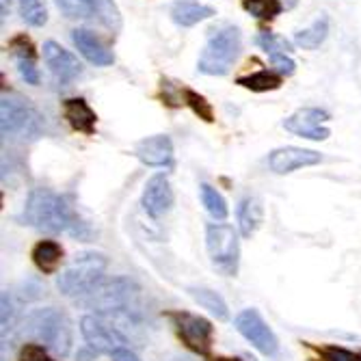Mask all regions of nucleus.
<instances>
[{"mask_svg":"<svg viewBox=\"0 0 361 361\" xmlns=\"http://www.w3.org/2000/svg\"><path fill=\"white\" fill-rule=\"evenodd\" d=\"M61 259H63V249L54 240H42L35 245V249H32V262H35V267L46 275H50L59 269Z\"/></svg>","mask_w":361,"mask_h":361,"instance_id":"obj_22","label":"nucleus"},{"mask_svg":"<svg viewBox=\"0 0 361 361\" xmlns=\"http://www.w3.org/2000/svg\"><path fill=\"white\" fill-rule=\"evenodd\" d=\"M111 357H113V361H141L130 348H119V350H115Z\"/></svg>","mask_w":361,"mask_h":361,"instance_id":"obj_35","label":"nucleus"},{"mask_svg":"<svg viewBox=\"0 0 361 361\" xmlns=\"http://www.w3.org/2000/svg\"><path fill=\"white\" fill-rule=\"evenodd\" d=\"M135 156L147 167H171L173 143L167 135H156L135 145Z\"/></svg>","mask_w":361,"mask_h":361,"instance_id":"obj_16","label":"nucleus"},{"mask_svg":"<svg viewBox=\"0 0 361 361\" xmlns=\"http://www.w3.org/2000/svg\"><path fill=\"white\" fill-rule=\"evenodd\" d=\"M255 44L262 48V50H267L269 54H275V52H290V44L283 39V37H277L273 35V32H262V35L255 37Z\"/></svg>","mask_w":361,"mask_h":361,"instance_id":"obj_30","label":"nucleus"},{"mask_svg":"<svg viewBox=\"0 0 361 361\" xmlns=\"http://www.w3.org/2000/svg\"><path fill=\"white\" fill-rule=\"evenodd\" d=\"M9 50L13 54V61L18 65V72L22 80L28 85H39V70L35 61V48H32L30 39L26 35H18L9 42Z\"/></svg>","mask_w":361,"mask_h":361,"instance_id":"obj_18","label":"nucleus"},{"mask_svg":"<svg viewBox=\"0 0 361 361\" xmlns=\"http://www.w3.org/2000/svg\"><path fill=\"white\" fill-rule=\"evenodd\" d=\"M63 115L70 121V126L82 135H93L95 133V121L97 115L93 109L82 100V97H70L63 102Z\"/></svg>","mask_w":361,"mask_h":361,"instance_id":"obj_19","label":"nucleus"},{"mask_svg":"<svg viewBox=\"0 0 361 361\" xmlns=\"http://www.w3.org/2000/svg\"><path fill=\"white\" fill-rule=\"evenodd\" d=\"M44 59L48 63L50 72L61 82H72L74 78H78L82 74V65L78 63V59L56 42L44 44Z\"/></svg>","mask_w":361,"mask_h":361,"instance_id":"obj_15","label":"nucleus"},{"mask_svg":"<svg viewBox=\"0 0 361 361\" xmlns=\"http://www.w3.org/2000/svg\"><path fill=\"white\" fill-rule=\"evenodd\" d=\"M188 294L192 297L195 303H200L204 310H208L219 320H227L229 318L227 303L223 301V297H221L219 292H214L210 288H188Z\"/></svg>","mask_w":361,"mask_h":361,"instance_id":"obj_23","label":"nucleus"},{"mask_svg":"<svg viewBox=\"0 0 361 361\" xmlns=\"http://www.w3.org/2000/svg\"><path fill=\"white\" fill-rule=\"evenodd\" d=\"M271 63H273V68H275L281 76H292L294 70H297V63H294L286 52H275V54H271Z\"/></svg>","mask_w":361,"mask_h":361,"instance_id":"obj_32","label":"nucleus"},{"mask_svg":"<svg viewBox=\"0 0 361 361\" xmlns=\"http://www.w3.org/2000/svg\"><path fill=\"white\" fill-rule=\"evenodd\" d=\"M326 35H329V20L318 18L310 28L299 30L297 35H294V42H297V46H301L305 50H314L326 39Z\"/></svg>","mask_w":361,"mask_h":361,"instance_id":"obj_24","label":"nucleus"},{"mask_svg":"<svg viewBox=\"0 0 361 361\" xmlns=\"http://www.w3.org/2000/svg\"><path fill=\"white\" fill-rule=\"evenodd\" d=\"M236 85L245 87V89H251V91H275L281 87V74H275V72H269V70H259L255 74H249V76H240L236 80Z\"/></svg>","mask_w":361,"mask_h":361,"instance_id":"obj_25","label":"nucleus"},{"mask_svg":"<svg viewBox=\"0 0 361 361\" xmlns=\"http://www.w3.org/2000/svg\"><path fill=\"white\" fill-rule=\"evenodd\" d=\"M322 160V156L314 149H303V147H279L271 152L269 156V167L277 176H286L303 167H314Z\"/></svg>","mask_w":361,"mask_h":361,"instance_id":"obj_13","label":"nucleus"},{"mask_svg":"<svg viewBox=\"0 0 361 361\" xmlns=\"http://www.w3.org/2000/svg\"><path fill=\"white\" fill-rule=\"evenodd\" d=\"M326 119H329V113L322 109H299L283 121V128L288 133L310 139V141H324L331 135L329 130L322 126Z\"/></svg>","mask_w":361,"mask_h":361,"instance_id":"obj_12","label":"nucleus"},{"mask_svg":"<svg viewBox=\"0 0 361 361\" xmlns=\"http://www.w3.org/2000/svg\"><path fill=\"white\" fill-rule=\"evenodd\" d=\"M182 95H184V104H188L195 115H200V119H204L208 123L214 121L212 106H210V102L206 100L204 95H200V93L192 91V89H182Z\"/></svg>","mask_w":361,"mask_h":361,"instance_id":"obj_29","label":"nucleus"},{"mask_svg":"<svg viewBox=\"0 0 361 361\" xmlns=\"http://www.w3.org/2000/svg\"><path fill=\"white\" fill-rule=\"evenodd\" d=\"M20 361H52L46 353H44V346L39 344H30L22 350V357Z\"/></svg>","mask_w":361,"mask_h":361,"instance_id":"obj_33","label":"nucleus"},{"mask_svg":"<svg viewBox=\"0 0 361 361\" xmlns=\"http://www.w3.org/2000/svg\"><path fill=\"white\" fill-rule=\"evenodd\" d=\"M216 361H238V359H216Z\"/></svg>","mask_w":361,"mask_h":361,"instance_id":"obj_37","label":"nucleus"},{"mask_svg":"<svg viewBox=\"0 0 361 361\" xmlns=\"http://www.w3.org/2000/svg\"><path fill=\"white\" fill-rule=\"evenodd\" d=\"M234 324H236L238 334H240L253 348H257L262 355H269V357L277 355V350H279L277 336L273 334L271 326L264 322V318L259 316L257 310H243V312L236 316Z\"/></svg>","mask_w":361,"mask_h":361,"instance_id":"obj_9","label":"nucleus"},{"mask_svg":"<svg viewBox=\"0 0 361 361\" xmlns=\"http://www.w3.org/2000/svg\"><path fill=\"white\" fill-rule=\"evenodd\" d=\"M11 322V301H9V294L3 292V329L7 331V326Z\"/></svg>","mask_w":361,"mask_h":361,"instance_id":"obj_34","label":"nucleus"},{"mask_svg":"<svg viewBox=\"0 0 361 361\" xmlns=\"http://www.w3.org/2000/svg\"><path fill=\"white\" fill-rule=\"evenodd\" d=\"M20 16L30 26H44L48 22L46 0H20Z\"/></svg>","mask_w":361,"mask_h":361,"instance_id":"obj_27","label":"nucleus"},{"mask_svg":"<svg viewBox=\"0 0 361 361\" xmlns=\"http://www.w3.org/2000/svg\"><path fill=\"white\" fill-rule=\"evenodd\" d=\"M173 206V190L165 173H156L147 180L143 190V208L152 219H160Z\"/></svg>","mask_w":361,"mask_h":361,"instance_id":"obj_14","label":"nucleus"},{"mask_svg":"<svg viewBox=\"0 0 361 361\" xmlns=\"http://www.w3.org/2000/svg\"><path fill=\"white\" fill-rule=\"evenodd\" d=\"M24 223L46 234H70L74 238H89V227L80 221L65 197L50 188H32L24 214Z\"/></svg>","mask_w":361,"mask_h":361,"instance_id":"obj_1","label":"nucleus"},{"mask_svg":"<svg viewBox=\"0 0 361 361\" xmlns=\"http://www.w3.org/2000/svg\"><path fill=\"white\" fill-rule=\"evenodd\" d=\"M9 7H11V0H0V13H3V20L9 16Z\"/></svg>","mask_w":361,"mask_h":361,"instance_id":"obj_36","label":"nucleus"},{"mask_svg":"<svg viewBox=\"0 0 361 361\" xmlns=\"http://www.w3.org/2000/svg\"><path fill=\"white\" fill-rule=\"evenodd\" d=\"M206 247L214 269H219L227 277H234L238 273L240 243L232 225L210 223L206 227Z\"/></svg>","mask_w":361,"mask_h":361,"instance_id":"obj_6","label":"nucleus"},{"mask_svg":"<svg viewBox=\"0 0 361 361\" xmlns=\"http://www.w3.org/2000/svg\"><path fill=\"white\" fill-rule=\"evenodd\" d=\"M65 18L72 20H97L106 28L117 32L121 28V18L113 0H54Z\"/></svg>","mask_w":361,"mask_h":361,"instance_id":"obj_7","label":"nucleus"},{"mask_svg":"<svg viewBox=\"0 0 361 361\" xmlns=\"http://www.w3.org/2000/svg\"><path fill=\"white\" fill-rule=\"evenodd\" d=\"M74 46L78 48V52L93 65H100V68H106V65L115 63L113 52L95 37V32H91L89 28H76L72 32Z\"/></svg>","mask_w":361,"mask_h":361,"instance_id":"obj_17","label":"nucleus"},{"mask_svg":"<svg viewBox=\"0 0 361 361\" xmlns=\"http://www.w3.org/2000/svg\"><path fill=\"white\" fill-rule=\"evenodd\" d=\"M243 7L257 20H273L281 13V0H243Z\"/></svg>","mask_w":361,"mask_h":361,"instance_id":"obj_28","label":"nucleus"},{"mask_svg":"<svg viewBox=\"0 0 361 361\" xmlns=\"http://www.w3.org/2000/svg\"><path fill=\"white\" fill-rule=\"evenodd\" d=\"M202 202L208 210V214L216 221H225L229 210H227V202L223 200V195L210 186V184H202Z\"/></svg>","mask_w":361,"mask_h":361,"instance_id":"obj_26","label":"nucleus"},{"mask_svg":"<svg viewBox=\"0 0 361 361\" xmlns=\"http://www.w3.org/2000/svg\"><path fill=\"white\" fill-rule=\"evenodd\" d=\"M236 216H238V229L245 238H251L257 227L262 223V206L255 197H245V200L238 204L236 208Z\"/></svg>","mask_w":361,"mask_h":361,"instance_id":"obj_21","label":"nucleus"},{"mask_svg":"<svg viewBox=\"0 0 361 361\" xmlns=\"http://www.w3.org/2000/svg\"><path fill=\"white\" fill-rule=\"evenodd\" d=\"M109 262L102 253H80L76 259L56 277V288L65 297L82 299L104 279Z\"/></svg>","mask_w":361,"mask_h":361,"instance_id":"obj_5","label":"nucleus"},{"mask_svg":"<svg viewBox=\"0 0 361 361\" xmlns=\"http://www.w3.org/2000/svg\"><path fill=\"white\" fill-rule=\"evenodd\" d=\"M212 16H214V9L197 3V0H176L171 5V18L180 26H192V24L208 20Z\"/></svg>","mask_w":361,"mask_h":361,"instance_id":"obj_20","label":"nucleus"},{"mask_svg":"<svg viewBox=\"0 0 361 361\" xmlns=\"http://www.w3.org/2000/svg\"><path fill=\"white\" fill-rule=\"evenodd\" d=\"M0 130L5 139L26 137L37 133V117L24 104V100L16 95H3L0 102Z\"/></svg>","mask_w":361,"mask_h":361,"instance_id":"obj_8","label":"nucleus"},{"mask_svg":"<svg viewBox=\"0 0 361 361\" xmlns=\"http://www.w3.org/2000/svg\"><path fill=\"white\" fill-rule=\"evenodd\" d=\"M78 303L93 307L102 314L121 312V314L137 316L141 312V290L128 277L102 279L89 294L78 299Z\"/></svg>","mask_w":361,"mask_h":361,"instance_id":"obj_3","label":"nucleus"},{"mask_svg":"<svg viewBox=\"0 0 361 361\" xmlns=\"http://www.w3.org/2000/svg\"><path fill=\"white\" fill-rule=\"evenodd\" d=\"M80 334L85 342L95 350V353H109L113 355L119 348H126L128 340L119 334L117 326L109 324L104 318L89 314L80 318Z\"/></svg>","mask_w":361,"mask_h":361,"instance_id":"obj_10","label":"nucleus"},{"mask_svg":"<svg viewBox=\"0 0 361 361\" xmlns=\"http://www.w3.org/2000/svg\"><path fill=\"white\" fill-rule=\"evenodd\" d=\"M169 318L173 320L176 329L182 338V342L200 355H208L212 348V324L210 320L202 318V316H192L186 312H173L169 314Z\"/></svg>","mask_w":361,"mask_h":361,"instance_id":"obj_11","label":"nucleus"},{"mask_svg":"<svg viewBox=\"0 0 361 361\" xmlns=\"http://www.w3.org/2000/svg\"><path fill=\"white\" fill-rule=\"evenodd\" d=\"M320 361H361V357L340 346H324L320 350Z\"/></svg>","mask_w":361,"mask_h":361,"instance_id":"obj_31","label":"nucleus"},{"mask_svg":"<svg viewBox=\"0 0 361 361\" xmlns=\"http://www.w3.org/2000/svg\"><path fill=\"white\" fill-rule=\"evenodd\" d=\"M24 334L44 348L54 350L61 357H68L72 350V324L63 312L54 307H42L26 316Z\"/></svg>","mask_w":361,"mask_h":361,"instance_id":"obj_2","label":"nucleus"},{"mask_svg":"<svg viewBox=\"0 0 361 361\" xmlns=\"http://www.w3.org/2000/svg\"><path fill=\"white\" fill-rule=\"evenodd\" d=\"M243 48V37L238 26L225 24L219 28H212L206 48L197 61V70L208 76H225L232 70L234 61L238 59Z\"/></svg>","mask_w":361,"mask_h":361,"instance_id":"obj_4","label":"nucleus"}]
</instances>
